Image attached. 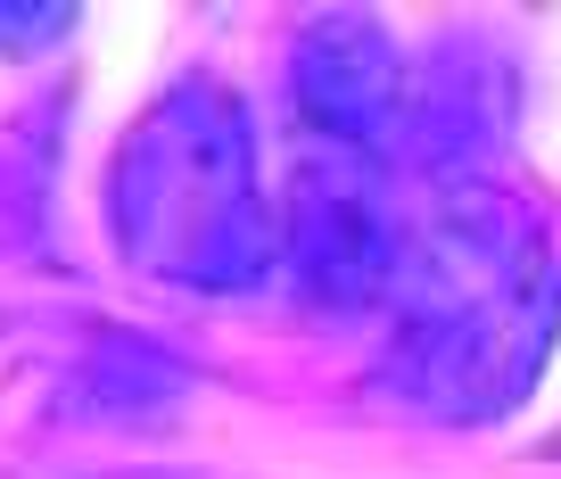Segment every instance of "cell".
Returning a JSON list of instances; mask_svg holds the SVG:
<instances>
[{
    "mask_svg": "<svg viewBox=\"0 0 561 479\" xmlns=\"http://www.w3.org/2000/svg\"><path fill=\"white\" fill-rule=\"evenodd\" d=\"M107 224L133 273L182 289H240L273 256V207L256 191L248 116L215 83H174L116 149Z\"/></svg>",
    "mask_w": 561,
    "mask_h": 479,
    "instance_id": "1",
    "label": "cell"
},
{
    "mask_svg": "<svg viewBox=\"0 0 561 479\" xmlns=\"http://www.w3.org/2000/svg\"><path fill=\"white\" fill-rule=\"evenodd\" d=\"M421 306L397 331V380L438 413H495L545 364V289L537 240L471 198L438 224V240L404 256Z\"/></svg>",
    "mask_w": 561,
    "mask_h": 479,
    "instance_id": "2",
    "label": "cell"
},
{
    "mask_svg": "<svg viewBox=\"0 0 561 479\" xmlns=\"http://www.w3.org/2000/svg\"><path fill=\"white\" fill-rule=\"evenodd\" d=\"M289 83H298L306 125L331 149H355V158H371L404 116V58L371 18H314L298 34Z\"/></svg>",
    "mask_w": 561,
    "mask_h": 479,
    "instance_id": "4",
    "label": "cell"
},
{
    "mask_svg": "<svg viewBox=\"0 0 561 479\" xmlns=\"http://www.w3.org/2000/svg\"><path fill=\"white\" fill-rule=\"evenodd\" d=\"M289 273L322 306H371L388 282H404V231L355 149L306 158L289 182Z\"/></svg>",
    "mask_w": 561,
    "mask_h": 479,
    "instance_id": "3",
    "label": "cell"
}]
</instances>
